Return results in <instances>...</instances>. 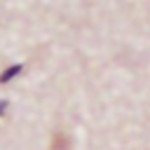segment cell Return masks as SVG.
<instances>
[{
	"label": "cell",
	"mask_w": 150,
	"mask_h": 150,
	"mask_svg": "<svg viewBox=\"0 0 150 150\" xmlns=\"http://www.w3.org/2000/svg\"><path fill=\"white\" fill-rule=\"evenodd\" d=\"M68 145H70V138H68L63 131L54 134V138H52V150H68Z\"/></svg>",
	"instance_id": "obj_1"
},
{
	"label": "cell",
	"mask_w": 150,
	"mask_h": 150,
	"mask_svg": "<svg viewBox=\"0 0 150 150\" xmlns=\"http://www.w3.org/2000/svg\"><path fill=\"white\" fill-rule=\"evenodd\" d=\"M21 73V66H12V68H7L2 75H0V82H7V80H12L14 75H19Z\"/></svg>",
	"instance_id": "obj_2"
},
{
	"label": "cell",
	"mask_w": 150,
	"mask_h": 150,
	"mask_svg": "<svg viewBox=\"0 0 150 150\" xmlns=\"http://www.w3.org/2000/svg\"><path fill=\"white\" fill-rule=\"evenodd\" d=\"M5 110H7V101H0V115H2Z\"/></svg>",
	"instance_id": "obj_3"
}]
</instances>
